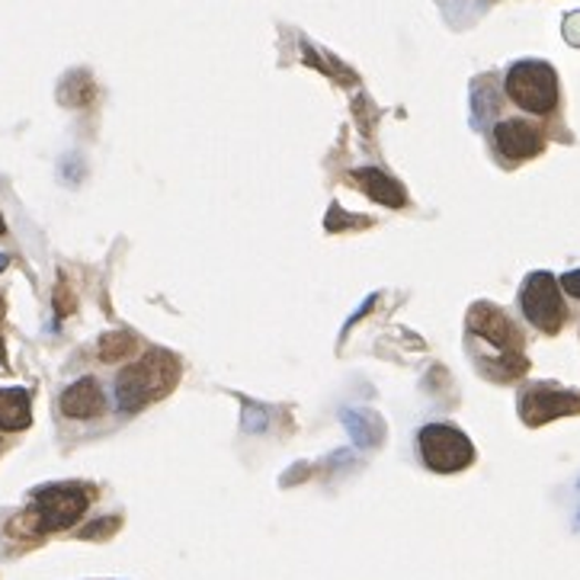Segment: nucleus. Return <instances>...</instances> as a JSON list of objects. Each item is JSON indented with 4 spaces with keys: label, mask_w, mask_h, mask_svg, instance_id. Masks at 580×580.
Segmentation results:
<instances>
[{
    "label": "nucleus",
    "mask_w": 580,
    "mask_h": 580,
    "mask_svg": "<svg viewBox=\"0 0 580 580\" xmlns=\"http://www.w3.org/2000/svg\"><path fill=\"white\" fill-rule=\"evenodd\" d=\"M504 91L529 116H549L558 110V74L549 62H517L507 71Z\"/></svg>",
    "instance_id": "f257e3e1"
},
{
    "label": "nucleus",
    "mask_w": 580,
    "mask_h": 580,
    "mask_svg": "<svg viewBox=\"0 0 580 580\" xmlns=\"http://www.w3.org/2000/svg\"><path fill=\"white\" fill-rule=\"evenodd\" d=\"M468 331L490 343L497 350V366L510 369V372H500V379H514V375H522L526 372V360H519V350H522V336L519 331L510 324V318L494 305H475L468 311Z\"/></svg>",
    "instance_id": "f03ea898"
},
{
    "label": "nucleus",
    "mask_w": 580,
    "mask_h": 580,
    "mask_svg": "<svg viewBox=\"0 0 580 580\" xmlns=\"http://www.w3.org/2000/svg\"><path fill=\"white\" fill-rule=\"evenodd\" d=\"M174 360L167 353H148L142 356L138 363H128V366L116 375V404L123 411H142L145 404H152L154 397H160L174 379L167 375L164 379V366H170Z\"/></svg>",
    "instance_id": "7ed1b4c3"
},
{
    "label": "nucleus",
    "mask_w": 580,
    "mask_h": 580,
    "mask_svg": "<svg viewBox=\"0 0 580 580\" xmlns=\"http://www.w3.org/2000/svg\"><path fill=\"white\" fill-rule=\"evenodd\" d=\"M519 308H522V318L542 334H558L568 321V308L561 299L558 279L551 273L526 276L519 289Z\"/></svg>",
    "instance_id": "20e7f679"
},
{
    "label": "nucleus",
    "mask_w": 580,
    "mask_h": 580,
    "mask_svg": "<svg viewBox=\"0 0 580 580\" xmlns=\"http://www.w3.org/2000/svg\"><path fill=\"white\" fill-rule=\"evenodd\" d=\"M417 449L429 472H439V475H453L475 462L472 439L449 424H427L417 436Z\"/></svg>",
    "instance_id": "39448f33"
},
{
    "label": "nucleus",
    "mask_w": 580,
    "mask_h": 580,
    "mask_svg": "<svg viewBox=\"0 0 580 580\" xmlns=\"http://www.w3.org/2000/svg\"><path fill=\"white\" fill-rule=\"evenodd\" d=\"M87 510V490L77 485H52L35 494L32 504V517H35V529L39 532H55V529H68Z\"/></svg>",
    "instance_id": "423d86ee"
},
{
    "label": "nucleus",
    "mask_w": 580,
    "mask_h": 580,
    "mask_svg": "<svg viewBox=\"0 0 580 580\" xmlns=\"http://www.w3.org/2000/svg\"><path fill=\"white\" fill-rule=\"evenodd\" d=\"M494 148L504 160L519 164V160H529L536 154H542L546 148V135L542 128L526 120H500L494 125Z\"/></svg>",
    "instance_id": "0eeeda50"
},
{
    "label": "nucleus",
    "mask_w": 580,
    "mask_h": 580,
    "mask_svg": "<svg viewBox=\"0 0 580 580\" xmlns=\"http://www.w3.org/2000/svg\"><path fill=\"white\" fill-rule=\"evenodd\" d=\"M519 414L529 427H539V424H549L565 414H580V397H574L571 392H555L549 385H532L526 395L519 397Z\"/></svg>",
    "instance_id": "6e6552de"
},
{
    "label": "nucleus",
    "mask_w": 580,
    "mask_h": 580,
    "mask_svg": "<svg viewBox=\"0 0 580 580\" xmlns=\"http://www.w3.org/2000/svg\"><path fill=\"white\" fill-rule=\"evenodd\" d=\"M62 414L64 417H77L87 421L103 414V392L93 379H77L74 385H68L62 395Z\"/></svg>",
    "instance_id": "1a4fd4ad"
},
{
    "label": "nucleus",
    "mask_w": 580,
    "mask_h": 580,
    "mask_svg": "<svg viewBox=\"0 0 580 580\" xmlns=\"http://www.w3.org/2000/svg\"><path fill=\"white\" fill-rule=\"evenodd\" d=\"M353 180L363 186V193H369L375 203H382L389 209H401L404 206V189H401V184L392 180V177H385L382 170H375V167H356L353 170Z\"/></svg>",
    "instance_id": "9d476101"
},
{
    "label": "nucleus",
    "mask_w": 580,
    "mask_h": 580,
    "mask_svg": "<svg viewBox=\"0 0 580 580\" xmlns=\"http://www.w3.org/2000/svg\"><path fill=\"white\" fill-rule=\"evenodd\" d=\"M30 421V395L23 389H0V429H27Z\"/></svg>",
    "instance_id": "9b49d317"
},
{
    "label": "nucleus",
    "mask_w": 580,
    "mask_h": 580,
    "mask_svg": "<svg viewBox=\"0 0 580 580\" xmlns=\"http://www.w3.org/2000/svg\"><path fill=\"white\" fill-rule=\"evenodd\" d=\"M135 353V340L132 334H106L100 343V360L103 363H120L123 356Z\"/></svg>",
    "instance_id": "f8f14e48"
},
{
    "label": "nucleus",
    "mask_w": 580,
    "mask_h": 580,
    "mask_svg": "<svg viewBox=\"0 0 580 580\" xmlns=\"http://www.w3.org/2000/svg\"><path fill=\"white\" fill-rule=\"evenodd\" d=\"M116 526H120V519H96L93 526H87V529L81 532V539H100V536H106V532H116Z\"/></svg>",
    "instance_id": "ddd939ff"
},
{
    "label": "nucleus",
    "mask_w": 580,
    "mask_h": 580,
    "mask_svg": "<svg viewBox=\"0 0 580 580\" xmlns=\"http://www.w3.org/2000/svg\"><path fill=\"white\" fill-rule=\"evenodd\" d=\"M561 289H565L571 299H578L580 302V270H571V273L561 276Z\"/></svg>",
    "instance_id": "4468645a"
},
{
    "label": "nucleus",
    "mask_w": 580,
    "mask_h": 580,
    "mask_svg": "<svg viewBox=\"0 0 580 580\" xmlns=\"http://www.w3.org/2000/svg\"><path fill=\"white\" fill-rule=\"evenodd\" d=\"M565 39H568L571 45H580V13H571V17L565 20Z\"/></svg>",
    "instance_id": "2eb2a0df"
},
{
    "label": "nucleus",
    "mask_w": 580,
    "mask_h": 580,
    "mask_svg": "<svg viewBox=\"0 0 580 580\" xmlns=\"http://www.w3.org/2000/svg\"><path fill=\"white\" fill-rule=\"evenodd\" d=\"M0 321H3V299H0ZM0 360H3V346H0Z\"/></svg>",
    "instance_id": "dca6fc26"
},
{
    "label": "nucleus",
    "mask_w": 580,
    "mask_h": 580,
    "mask_svg": "<svg viewBox=\"0 0 580 580\" xmlns=\"http://www.w3.org/2000/svg\"><path fill=\"white\" fill-rule=\"evenodd\" d=\"M3 267H7V257H3V253H0V270H3Z\"/></svg>",
    "instance_id": "f3484780"
},
{
    "label": "nucleus",
    "mask_w": 580,
    "mask_h": 580,
    "mask_svg": "<svg viewBox=\"0 0 580 580\" xmlns=\"http://www.w3.org/2000/svg\"><path fill=\"white\" fill-rule=\"evenodd\" d=\"M0 235H3V221H0Z\"/></svg>",
    "instance_id": "a211bd4d"
}]
</instances>
